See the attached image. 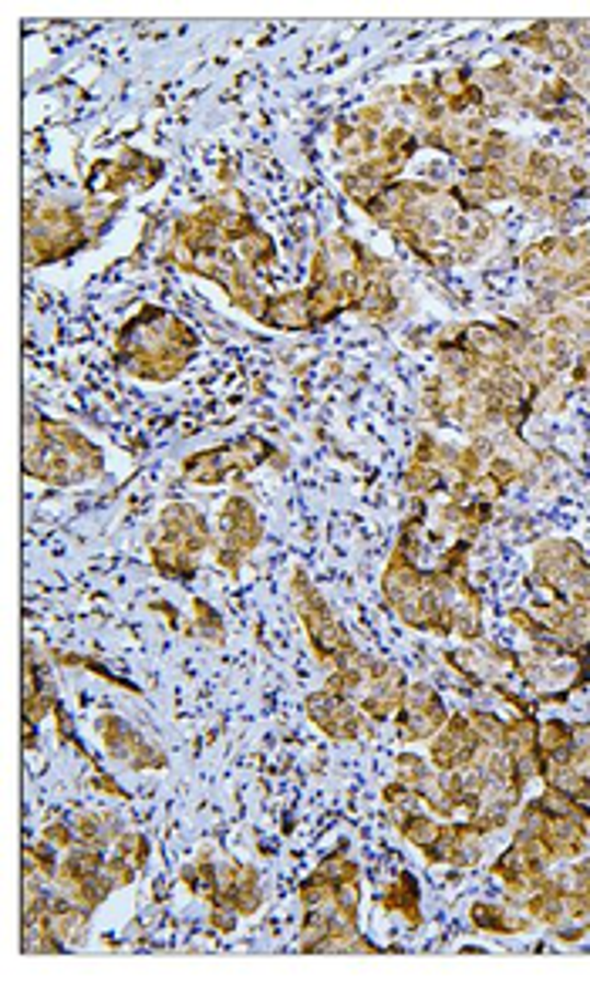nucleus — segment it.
Returning a JSON list of instances; mask_svg holds the SVG:
<instances>
[{
	"label": "nucleus",
	"instance_id": "f257e3e1",
	"mask_svg": "<svg viewBox=\"0 0 590 985\" xmlns=\"http://www.w3.org/2000/svg\"><path fill=\"white\" fill-rule=\"evenodd\" d=\"M199 352V334L173 311L142 305L132 321H125L115 337V362L139 381H176Z\"/></svg>",
	"mask_w": 590,
	"mask_h": 985
},
{
	"label": "nucleus",
	"instance_id": "f03ea898",
	"mask_svg": "<svg viewBox=\"0 0 590 985\" xmlns=\"http://www.w3.org/2000/svg\"><path fill=\"white\" fill-rule=\"evenodd\" d=\"M105 473V453L74 425L24 412V477L48 486H81Z\"/></svg>",
	"mask_w": 590,
	"mask_h": 985
},
{
	"label": "nucleus",
	"instance_id": "7ed1b4c3",
	"mask_svg": "<svg viewBox=\"0 0 590 985\" xmlns=\"http://www.w3.org/2000/svg\"><path fill=\"white\" fill-rule=\"evenodd\" d=\"M290 597H293V608H298V618L304 625V634L311 641V652L327 672L355 665L365 658V652L355 645L348 628L334 618L331 605L324 602V594L317 591L311 574H304L301 568L290 571Z\"/></svg>",
	"mask_w": 590,
	"mask_h": 985
},
{
	"label": "nucleus",
	"instance_id": "20e7f679",
	"mask_svg": "<svg viewBox=\"0 0 590 985\" xmlns=\"http://www.w3.org/2000/svg\"><path fill=\"white\" fill-rule=\"evenodd\" d=\"M287 453L274 449L267 439L261 436H246V439H233L223 443L217 449H203L193 453L189 459H183V480L196 483V486H220L227 480L246 477L261 466H274V469H287Z\"/></svg>",
	"mask_w": 590,
	"mask_h": 985
},
{
	"label": "nucleus",
	"instance_id": "39448f33",
	"mask_svg": "<svg viewBox=\"0 0 590 985\" xmlns=\"http://www.w3.org/2000/svg\"><path fill=\"white\" fill-rule=\"evenodd\" d=\"M264 543V520L257 506L250 503V496L233 493L227 496L223 509H220V543L213 550V564L236 577L246 564V557Z\"/></svg>",
	"mask_w": 590,
	"mask_h": 985
},
{
	"label": "nucleus",
	"instance_id": "423d86ee",
	"mask_svg": "<svg viewBox=\"0 0 590 985\" xmlns=\"http://www.w3.org/2000/svg\"><path fill=\"white\" fill-rule=\"evenodd\" d=\"M162 180V162L125 146L118 159H99L84 180V196H105L118 199L125 190H152Z\"/></svg>",
	"mask_w": 590,
	"mask_h": 985
},
{
	"label": "nucleus",
	"instance_id": "0eeeda50",
	"mask_svg": "<svg viewBox=\"0 0 590 985\" xmlns=\"http://www.w3.org/2000/svg\"><path fill=\"white\" fill-rule=\"evenodd\" d=\"M304 712H308V719L317 725V730H321L327 740H334V743H355V740L374 733V722L358 709L355 699L331 696V692H324V689H317V692L308 696Z\"/></svg>",
	"mask_w": 590,
	"mask_h": 985
},
{
	"label": "nucleus",
	"instance_id": "6e6552de",
	"mask_svg": "<svg viewBox=\"0 0 590 985\" xmlns=\"http://www.w3.org/2000/svg\"><path fill=\"white\" fill-rule=\"evenodd\" d=\"M446 722H449V712H446V706H442V699H439V692L432 689V685L429 682H408L405 706L395 715L398 740H405V743L432 740Z\"/></svg>",
	"mask_w": 590,
	"mask_h": 985
},
{
	"label": "nucleus",
	"instance_id": "1a4fd4ad",
	"mask_svg": "<svg viewBox=\"0 0 590 985\" xmlns=\"http://www.w3.org/2000/svg\"><path fill=\"white\" fill-rule=\"evenodd\" d=\"M95 725H99V736L105 743V753L112 759L132 766V769H162L165 766V753L155 743H149L142 733H136L122 715H112V712L99 715Z\"/></svg>",
	"mask_w": 590,
	"mask_h": 985
},
{
	"label": "nucleus",
	"instance_id": "9d476101",
	"mask_svg": "<svg viewBox=\"0 0 590 985\" xmlns=\"http://www.w3.org/2000/svg\"><path fill=\"white\" fill-rule=\"evenodd\" d=\"M213 905H227L240 918H253L264 908L261 871L250 864H220V897Z\"/></svg>",
	"mask_w": 590,
	"mask_h": 985
},
{
	"label": "nucleus",
	"instance_id": "9b49d317",
	"mask_svg": "<svg viewBox=\"0 0 590 985\" xmlns=\"http://www.w3.org/2000/svg\"><path fill=\"white\" fill-rule=\"evenodd\" d=\"M159 530L162 534H169V537H176V540H183L193 553H206L209 547H217V540H213V527H209V520H206V513L203 509H196L193 503H165L162 509H159Z\"/></svg>",
	"mask_w": 590,
	"mask_h": 985
},
{
	"label": "nucleus",
	"instance_id": "f8f14e48",
	"mask_svg": "<svg viewBox=\"0 0 590 985\" xmlns=\"http://www.w3.org/2000/svg\"><path fill=\"white\" fill-rule=\"evenodd\" d=\"M261 324L274 328V331H317L314 318H311V297L308 287L298 290H284V294H270L267 311L261 318Z\"/></svg>",
	"mask_w": 590,
	"mask_h": 985
},
{
	"label": "nucleus",
	"instance_id": "ddd939ff",
	"mask_svg": "<svg viewBox=\"0 0 590 985\" xmlns=\"http://www.w3.org/2000/svg\"><path fill=\"white\" fill-rule=\"evenodd\" d=\"M149 557H152L155 574L165 581H193L199 574V561H203V557L193 553L183 540L169 537L162 530H159V540H152Z\"/></svg>",
	"mask_w": 590,
	"mask_h": 985
},
{
	"label": "nucleus",
	"instance_id": "4468645a",
	"mask_svg": "<svg viewBox=\"0 0 590 985\" xmlns=\"http://www.w3.org/2000/svg\"><path fill=\"white\" fill-rule=\"evenodd\" d=\"M378 908L389 912V915H402V921H408V928H421V894H418V884L408 871H398L382 897H378Z\"/></svg>",
	"mask_w": 590,
	"mask_h": 985
},
{
	"label": "nucleus",
	"instance_id": "2eb2a0df",
	"mask_svg": "<svg viewBox=\"0 0 590 985\" xmlns=\"http://www.w3.org/2000/svg\"><path fill=\"white\" fill-rule=\"evenodd\" d=\"M470 918L479 931L489 935H523L533 928L530 915H510V905H499V902H476Z\"/></svg>",
	"mask_w": 590,
	"mask_h": 985
},
{
	"label": "nucleus",
	"instance_id": "dca6fc26",
	"mask_svg": "<svg viewBox=\"0 0 590 985\" xmlns=\"http://www.w3.org/2000/svg\"><path fill=\"white\" fill-rule=\"evenodd\" d=\"M233 250L240 253V261H243L253 274H267V271L277 264V243H274V237H270L261 224H253V227L236 240Z\"/></svg>",
	"mask_w": 590,
	"mask_h": 985
},
{
	"label": "nucleus",
	"instance_id": "f3484780",
	"mask_svg": "<svg viewBox=\"0 0 590 985\" xmlns=\"http://www.w3.org/2000/svg\"><path fill=\"white\" fill-rule=\"evenodd\" d=\"M180 881H183V887L193 897H203V902H209V905H213L217 897H220V864L209 858L206 850L199 854L193 864H186L180 871Z\"/></svg>",
	"mask_w": 590,
	"mask_h": 985
},
{
	"label": "nucleus",
	"instance_id": "a211bd4d",
	"mask_svg": "<svg viewBox=\"0 0 590 985\" xmlns=\"http://www.w3.org/2000/svg\"><path fill=\"white\" fill-rule=\"evenodd\" d=\"M58 864H61L58 847L48 844L45 837L34 840V844H24V850H21V874H24V878H45V881H55Z\"/></svg>",
	"mask_w": 590,
	"mask_h": 985
},
{
	"label": "nucleus",
	"instance_id": "6ab92c4d",
	"mask_svg": "<svg viewBox=\"0 0 590 985\" xmlns=\"http://www.w3.org/2000/svg\"><path fill=\"white\" fill-rule=\"evenodd\" d=\"M193 631L189 634H199V638H206L209 645H223L227 641V628H223V618H220V611L209 605V602H203V597H193Z\"/></svg>",
	"mask_w": 590,
	"mask_h": 985
},
{
	"label": "nucleus",
	"instance_id": "aec40b11",
	"mask_svg": "<svg viewBox=\"0 0 590 985\" xmlns=\"http://www.w3.org/2000/svg\"><path fill=\"white\" fill-rule=\"evenodd\" d=\"M402 486L408 493H415V496H432V493H439L446 486V473H442V469H436V466H429V462L412 459V466L402 473Z\"/></svg>",
	"mask_w": 590,
	"mask_h": 985
},
{
	"label": "nucleus",
	"instance_id": "412c9836",
	"mask_svg": "<svg viewBox=\"0 0 590 985\" xmlns=\"http://www.w3.org/2000/svg\"><path fill=\"white\" fill-rule=\"evenodd\" d=\"M395 763H398V766H395V780H402V783L412 787V790H421V787L429 783V777L436 774V766H432L429 759L415 756V753H402Z\"/></svg>",
	"mask_w": 590,
	"mask_h": 985
},
{
	"label": "nucleus",
	"instance_id": "4be33fe9",
	"mask_svg": "<svg viewBox=\"0 0 590 985\" xmlns=\"http://www.w3.org/2000/svg\"><path fill=\"white\" fill-rule=\"evenodd\" d=\"M112 850L122 854L125 861H132L139 871H146V864H149V858H152V840H149L146 834H139V831H125V834L112 844Z\"/></svg>",
	"mask_w": 590,
	"mask_h": 985
},
{
	"label": "nucleus",
	"instance_id": "5701e85b",
	"mask_svg": "<svg viewBox=\"0 0 590 985\" xmlns=\"http://www.w3.org/2000/svg\"><path fill=\"white\" fill-rule=\"evenodd\" d=\"M41 837H45L48 844H55L58 850H71L78 844L74 821H65V817H51L45 827H41Z\"/></svg>",
	"mask_w": 590,
	"mask_h": 985
},
{
	"label": "nucleus",
	"instance_id": "b1692460",
	"mask_svg": "<svg viewBox=\"0 0 590 985\" xmlns=\"http://www.w3.org/2000/svg\"><path fill=\"white\" fill-rule=\"evenodd\" d=\"M206 921H209V928H213V931L230 935L240 925V915L233 908H227V905H209V918Z\"/></svg>",
	"mask_w": 590,
	"mask_h": 985
},
{
	"label": "nucleus",
	"instance_id": "393cba45",
	"mask_svg": "<svg viewBox=\"0 0 590 985\" xmlns=\"http://www.w3.org/2000/svg\"><path fill=\"white\" fill-rule=\"evenodd\" d=\"M89 783L99 790V793H108V797H115V800H129V793H125L108 774H102V766H92V777H89Z\"/></svg>",
	"mask_w": 590,
	"mask_h": 985
}]
</instances>
